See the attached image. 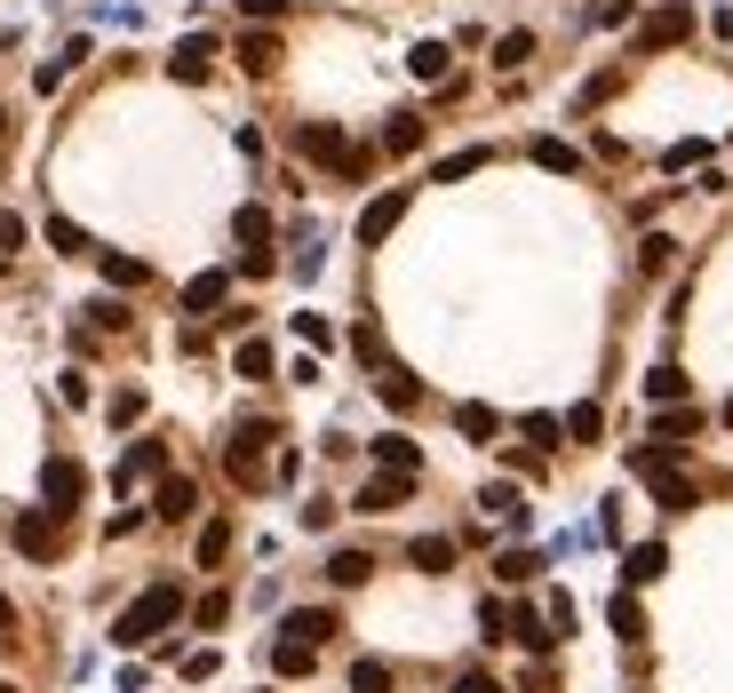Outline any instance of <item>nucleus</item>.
Masks as SVG:
<instances>
[{"label":"nucleus","instance_id":"f257e3e1","mask_svg":"<svg viewBox=\"0 0 733 693\" xmlns=\"http://www.w3.org/2000/svg\"><path fill=\"white\" fill-rule=\"evenodd\" d=\"M176 622H184V590H176V582H152L144 598L112 622V638H120V646H152L160 630H176Z\"/></svg>","mask_w":733,"mask_h":693},{"label":"nucleus","instance_id":"f03ea898","mask_svg":"<svg viewBox=\"0 0 733 693\" xmlns=\"http://www.w3.org/2000/svg\"><path fill=\"white\" fill-rule=\"evenodd\" d=\"M9 542L32 558V566H56L64 558V518L56 510H24V518H9Z\"/></svg>","mask_w":733,"mask_h":693},{"label":"nucleus","instance_id":"7ed1b4c3","mask_svg":"<svg viewBox=\"0 0 733 693\" xmlns=\"http://www.w3.org/2000/svg\"><path fill=\"white\" fill-rule=\"evenodd\" d=\"M686 32H693V9H686V0H661V9L638 24V41H630V48H638V56H654V48H678Z\"/></svg>","mask_w":733,"mask_h":693},{"label":"nucleus","instance_id":"20e7f679","mask_svg":"<svg viewBox=\"0 0 733 693\" xmlns=\"http://www.w3.org/2000/svg\"><path fill=\"white\" fill-rule=\"evenodd\" d=\"M80 494H88V471H80V462H48V471H41V510H56V518H73L80 510Z\"/></svg>","mask_w":733,"mask_h":693},{"label":"nucleus","instance_id":"39448f33","mask_svg":"<svg viewBox=\"0 0 733 693\" xmlns=\"http://www.w3.org/2000/svg\"><path fill=\"white\" fill-rule=\"evenodd\" d=\"M295 152H304V160H319V168H336V176H343V160H351L359 144H343V128H336V120H311V128H295Z\"/></svg>","mask_w":733,"mask_h":693},{"label":"nucleus","instance_id":"423d86ee","mask_svg":"<svg viewBox=\"0 0 733 693\" xmlns=\"http://www.w3.org/2000/svg\"><path fill=\"white\" fill-rule=\"evenodd\" d=\"M263 447H272V431L255 422V431H240V439L223 447V471L240 479V486H263V479H272V471H263Z\"/></svg>","mask_w":733,"mask_h":693},{"label":"nucleus","instance_id":"0eeeda50","mask_svg":"<svg viewBox=\"0 0 733 693\" xmlns=\"http://www.w3.org/2000/svg\"><path fill=\"white\" fill-rule=\"evenodd\" d=\"M398 216H407V191H383V200H366V208H359V248H383L391 231H398Z\"/></svg>","mask_w":733,"mask_h":693},{"label":"nucleus","instance_id":"6e6552de","mask_svg":"<svg viewBox=\"0 0 733 693\" xmlns=\"http://www.w3.org/2000/svg\"><path fill=\"white\" fill-rule=\"evenodd\" d=\"M136 479H168V447H160V439H136V447L120 454V471H112V486L128 494V486H136Z\"/></svg>","mask_w":733,"mask_h":693},{"label":"nucleus","instance_id":"1a4fd4ad","mask_svg":"<svg viewBox=\"0 0 733 693\" xmlns=\"http://www.w3.org/2000/svg\"><path fill=\"white\" fill-rule=\"evenodd\" d=\"M407 494H415V479H407V471H375V479L359 486V510H366V518H383V510L407 503Z\"/></svg>","mask_w":733,"mask_h":693},{"label":"nucleus","instance_id":"9d476101","mask_svg":"<svg viewBox=\"0 0 733 693\" xmlns=\"http://www.w3.org/2000/svg\"><path fill=\"white\" fill-rule=\"evenodd\" d=\"M336 630H343V622L327 614V606H295V614L280 622V638H304V646H327V638H336Z\"/></svg>","mask_w":733,"mask_h":693},{"label":"nucleus","instance_id":"9b49d317","mask_svg":"<svg viewBox=\"0 0 733 693\" xmlns=\"http://www.w3.org/2000/svg\"><path fill=\"white\" fill-rule=\"evenodd\" d=\"M192 510H199V486L168 471V479H160V494H152V518H168V526H176V518H192Z\"/></svg>","mask_w":733,"mask_h":693},{"label":"nucleus","instance_id":"f8f14e48","mask_svg":"<svg viewBox=\"0 0 733 693\" xmlns=\"http://www.w3.org/2000/svg\"><path fill=\"white\" fill-rule=\"evenodd\" d=\"M661 574H670V550H661V542H638V550L622 558V582H630V590H646V582H661Z\"/></svg>","mask_w":733,"mask_h":693},{"label":"nucleus","instance_id":"ddd939ff","mask_svg":"<svg viewBox=\"0 0 733 693\" xmlns=\"http://www.w3.org/2000/svg\"><path fill=\"white\" fill-rule=\"evenodd\" d=\"M511 638H518L526 653H550V646H558V630H550V614H535V606H511Z\"/></svg>","mask_w":733,"mask_h":693},{"label":"nucleus","instance_id":"4468645a","mask_svg":"<svg viewBox=\"0 0 733 693\" xmlns=\"http://www.w3.org/2000/svg\"><path fill=\"white\" fill-rule=\"evenodd\" d=\"M407 566H415V574H447V566H455V542H447V535H415V542H407Z\"/></svg>","mask_w":733,"mask_h":693},{"label":"nucleus","instance_id":"2eb2a0df","mask_svg":"<svg viewBox=\"0 0 733 693\" xmlns=\"http://www.w3.org/2000/svg\"><path fill=\"white\" fill-rule=\"evenodd\" d=\"M272 670H280V678H311V670H319V646H304V638H272Z\"/></svg>","mask_w":733,"mask_h":693},{"label":"nucleus","instance_id":"dca6fc26","mask_svg":"<svg viewBox=\"0 0 733 693\" xmlns=\"http://www.w3.org/2000/svg\"><path fill=\"white\" fill-rule=\"evenodd\" d=\"M223 295H231V272H199L184 279V311H223Z\"/></svg>","mask_w":733,"mask_h":693},{"label":"nucleus","instance_id":"f3484780","mask_svg":"<svg viewBox=\"0 0 733 693\" xmlns=\"http://www.w3.org/2000/svg\"><path fill=\"white\" fill-rule=\"evenodd\" d=\"M208 56H216V41H208V32H192V41L168 56V73L176 80H208Z\"/></svg>","mask_w":733,"mask_h":693},{"label":"nucleus","instance_id":"a211bd4d","mask_svg":"<svg viewBox=\"0 0 733 693\" xmlns=\"http://www.w3.org/2000/svg\"><path fill=\"white\" fill-rule=\"evenodd\" d=\"M654 431H661V447L678 454V447H686L693 431H702V415H693V407H654Z\"/></svg>","mask_w":733,"mask_h":693},{"label":"nucleus","instance_id":"6ab92c4d","mask_svg":"<svg viewBox=\"0 0 733 693\" xmlns=\"http://www.w3.org/2000/svg\"><path fill=\"white\" fill-rule=\"evenodd\" d=\"M240 64H248V73H272V64H280V32H240Z\"/></svg>","mask_w":733,"mask_h":693},{"label":"nucleus","instance_id":"aec40b11","mask_svg":"<svg viewBox=\"0 0 733 693\" xmlns=\"http://www.w3.org/2000/svg\"><path fill=\"white\" fill-rule=\"evenodd\" d=\"M455 431L471 439V447H486L494 431H503V415H494V407H479V399H471V407H455Z\"/></svg>","mask_w":733,"mask_h":693},{"label":"nucleus","instance_id":"412c9836","mask_svg":"<svg viewBox=\"0 0 733 693\" xmlns=\"http://www.w3.org/2000/svg\"><path fill=\"white\" fill-rule=\"evenodd\" d=\"M366 574H375V558H366V550H336V558H327V582H336V590H359Z\"/></svg>","mask_w":733,"mask_h":693},{"label":"nucleus","instance_id":"4be33fe9","mask_svg":"<svg viewBox=\"0 0 733 693\" xmlns=\"http://www.w3.org/2000/svg\"><path fill=\"white\" fill-rule=\"evenodd\" d=\"M383 152H423V112H391L383 120Z\"/></svg>","mask_w":733,"mask_h":693},{"label":"nucleus","instance_id":"5701e85b","mask_svg":"<svg viewBox=\"0 0 733 693\" xmlns=\"http://www.w3.org/2000/svg\"><path fill=\"white\" fill-rule=\"evenodd\" d=\"M383 407H391V415H415V407H423V383L398 375V367H383Z\"/></svg>","mask_w":733,"mask_h":693},{"label":"nucleus","instance_id":"b1692460","mask_svg":"<svg viewBox=\"0 0 733 693\" xmlns=\"http://www.w3.org/2000/svg\"><path fill=\"white\" fill-rule=\"evenodd\" d=\"M479 510H486V518H511V526H526V503H518V486H511V479H494V486L479 494Z\"/></svg>","mask_w":733,"mask_h":693},{"label":"nucleus","instance_id":"393cba45","mask_svg":"<svg viewBox=\"0 0 733 693\" xmlns=\"http://www.w3.org/2000/svg\"><path fill=\"white\" fill-rule=\"evenodd\" d=\"M606 622H614V638H630V646H638V638H646V606H638V598H630V590H622V598L606 606Z\"/></svg>","mask_w":733,"mask_h":693},{"label":"nucleus","instance_id":"a878e982","mask_svg":"<svg viewBox=\"0 0 733 693\" xmlns=\"http://www.w3.org/2000/svg\"><path fill=\"white\" fill-rule=\"evenodd\" d=\"M646 399L654 407H686V367H654L646 375Z\"/></svg>","mask_w":733,"mask_h":693},{"label":"nucleus","instance_id":"bb28decb","mask_svg":"<svg viewBox=\"0 0 733 693\" xmlns=\"http://www.w3.org/2000/svg\"><path fill=\"white\" fill-rule=\"evenodd\" d=\"M375 462H383V471H407V479L423 471V454H415V439H398V431H391V439H375Z\"/></svg>","mask_w":733,"mask_h":693},{"label":"nucleus","instance_id":"cd10ccee","mask_svg":"<svg viewBox=\"0 0 733 693\" xmlns=\"http://www.w3.org/2000/svg\"><path fill=\"white\" fill-rule=\"evenodd\" d=\"M96 263H105V279H112V287H144V279H152V263H136V255H112V248L96 255Z\"/></svg>","mask_w":733,"mask_h":693},{"label":"nucleus","instance_id":"c85d7f7f","mask_svg":"<svg viewBox=\"0 0 733 693\" xmlns=\"http://www.w3.org/2000/svg\"><path fill=\"white\" fill-rule=\"evenodd\" d=\"M48 248H56V255H88L96 240H88V231H80L73 216H48Z\"/></svg>","mask_w":733,"mask_h":693},{"label":"nucleus","instance_id":"c756f323","mask_svg":"<svg viewBox=\"0 0 733 693\" xmlns=\"http://www.w3.org/2000/svg\"><path fill=\"white\" fill-rule=\"evenodd\" d=\"M407 64H415V80H447V41H415Z\"/></svg>","mask_w":733,"mask_h":693},{"label":"nucleus","instance_id":"7c9ffc66","mask_svg":"<svg viewBox=\"0 0 733 693\" xmlns=\"http://www.w3.org/2000/svg\"><path fill=\"white\" fill-rule=\"evenodd\" d=\"M231 367H240L248 383H263V375H272V343H263V336H255V343H240V351H231Z\"/></svg>","mask_w":733,"mask_h":693},{"label":"nucleus","instance_id":"2f4dec72","mask_svg":"<svg viewBox=\"0 0 733 693\" xmlns=\"http://www.w3.org/2000/svg\"><path fill=\"white\" fill-rule=\"evenodd\" d=\"M518 431H526V439H535V454H550V447H566V422H558V415H526V422H518Z\"/></svg>","mask_w":733,"mask_h":693},{"label":"nucleus","instance_id":"473e14b6","mask_svg":"<svg viewBox=\"0 0 733 693\" xmlns=\"http://www.w3.org/2000/svg\"><path fill=\"white\" fill-rule=\"evenodd\" d=\"M351 693H391V662H375V653L351 662Z\"/></svg>","mask_w":733,"mask_h":693},{"label":"nucleus","instance_id":"72a5a7b5","mask_svg":"<svg viewBox=\"0 0 733 693\" xmlns=\"http://www.w3.org/2000/svg\"><path fill=\"white\" fill-rule=\"evenodd\" d=\"M494 574H503V582H535L543 558H535V550H503V558H494Z\"/></svg>","mask_w":733,"mask_h":693},{"label":"nucleus","instance_id":"f704fd0d","mask_svg":"<svg viewBox=\"0 0 733 693\" xmlns=\"http://www.w3.org/2000/svg\"><path fill=\"white\" fill-rule=\"evenodd\" d=\"M526 56H535V32H503V41H494V64H503V73H518Z\"/></svg>","mask_w":733,"mask_h":693},{"label":"nucleus","instance_id":"c9c22d12","mask_svg":"<svg viewBox=\"0 0 733 693\" xmlns=\"http://www.w3.org/2000/svg\"><path fill=\"white\" fill-rule=\"evenodd\" d=\"M598 431H606V415H598V407H575V415H566V439H575V447H598Z\"/></svg>","mask_w":733,"mask_h":693},{"label":"nucleus","instance_id":"e433bc0d","mask_svg":"<svg viewBox=\"0 0 733 693\" xmlns=\"http://www.w3.org/2000/svg\"><path fill=\"white\" fill-rule=\"evenodd\" d=\"M231 231H240L248 248H263V240H272V208H240V216H231Z\"/></svg>","mask_w":733,"mask_h":693},{"label":"nucleus","instance_id":"4c0bfd02","mask_svg":"<svg viewBox=\"0 0 733 693\" xmlns=\"http://www.w3.org/2000/svg\"><path fill=\"white\" fill-rule=\"evenodd\" d=\"M535 160H543L550 176H575V168H582V160H575V144H558V136H543V144H535Z\"/></svg>","mask_w":733,"mask_h":693},{"label":"nucleus","instance_id":"58836bf2","mask_svg":"<svg viewBox=\"0 0 733 693\" xmlns=\"http://www.w3.org/2000/svg\"><path fill=\"white\" fill-rule=\"evenodd\" d=\"M479 168H486L479 144H471V152H447V160H439V184H462V176H479Z\"/></svg>","mask_w":733,"mask_h":693},{"label":"nucleus","instance_id":"ea45409f","mask_svg":"<svg viewBox=\"0 0 733 693\" xmlns=\"http://www.w3.org/2000/svg\"><path fill=\"white\" fill-rule=\"evenodd\" d=\"M223 550H231V526H199V566H223Z\"/></svg>","mask_w":733,"mask_h":693},{"label":"nucleus","instance_id":"a19ab883","mask_svg":"<svg viewBox=\"0 0 733 693\" xmlns=\"http://www.w3.org/2000/svg\"><path fill=\"white\" fill-rule=\"evenodd\" d=\"M192 622H199V630H223V622H231V598H223V590H208V598L192 606Z\"/></svg>","mask_w":733,"mask_h":693},{"label":"nucleus","instance_id":"79ce46f5","mask_svg":"<svg viewBox=\"0 0 733 693\" xmlns=\"http://www.w3.org/2000/svg\"><path fill=\"white\" fill-rule=\"evenodd\" d=\"M295 336H304L311 351H327V343H336V327H327L319 311H295Z\"/></svg>","mask_w":733,"mask_h":693},{"label":"nucleus","instance_id":"37998d69","mask_svg":"<svg viewBox=\"0 0 733 693\" xmlns=\"http://www.w3.org/2000/svg\"><path fill=\"white\" fill-rule=\"evenodd\" d=\"M670 248H678V240H661V231H654V240L638 248V263H646V272H670Z\"/></svg>","mask_w":733,"mask_h":693},{"label":"nucleus","instance_id":"c03bdc74","mask_svg":"<svg viewBox=\"0 0 733 693\" xmlns=\"http://www.w3.org/2000/svg\"><path fill=\"white\" fill-rule=\"evenodd\" d=\"M351 351L366 359V367H383V336H375V327H359V336H351Z\"/></svg>","mask_w":733,"mask_h":693},{"label":"nucleus","instance_id":"a18cd8bd","mask_svg":"<svg viewBox=\"0 0 733 693\" xmlns=\"http://www.w3.org/2000/svg\"><path fill=\"white\" fill-rule=\"evenodd\" d=\"M136 415H144V391H120V399H112V422L128 431V422H136Z\"/></svg>","mask_w":733,"mask_h":693},{"label":"nucleus","instance_id":"49530a36","mask_svg":"<svg viewBox=\"0 0 733 693\" xmlns=\"http://www.w3.org/2000/svg\"><path fill=\"white\" fill-rule=\"evenodd\" d=\"M184 678H216V646H192L184 653Z\"/></svg>","mask_w":733,"mask_h":693},{"label":"nucleus","instance_id":"de8ad7c7","mask_svg":"<svg viewBox=\"0 0 733 693\" xmlns=\"http://www.w3.org/2000/svg\"><path fill=\"white\" fill-rule=\"evenodd\" d=\"M88 319H96V327H128V304H112V295H105V304H88Z\"/></svg>","mask_w":733,"mask_h":693},{"label":"nucleus","instance_id":"09e8293b","mask_svg":"<svg viewBox=\"0 0 733 693\" xmlns=\"http://www.w3.org/2000/svg\"><path fill=\"white\" fill-rule=\"evenodd\" d=\"M455 693H503V685H494L486 670H462V678H455Z\"/></svg>","mask_w":733,"mask_h":693},{"label":"nucleus","instance_id":"8fccbe9b","mask_svg":"<svg viewBox=\"0 0 733 693\" xmlns=\"http://www.w3.org/2000/svg\"><path fill=\"white\" fill-rule=\"evenodd\" d=\"M9 248H24V223H17L9 208H0V255H9Z\"/></svg>","mask_w":733,"mask_h":693},{"label":"nucleus","instance_id":"3c124183","mask_svg":"<svg viewBox=\"0 0 733 693\" xmlns=\"http://www.w3.org/2000/svg\"><path fill=\"white\" fill-rule=\"evenodd\" d=\"M526 693H558V678H550V662H543V670H526Z\"/></svg>","mask_w":733,"mask_h":693},{"label":"nucleus","instance_id":"603ef678","mask_svg":"<svg viewBox=\"0 0 733 693\" xmlns=\"http://www.w3.org/2000/svg\"><path fill=\"white\" fill-rule=\"evenodd\" d=\"M240 9H248V16H280V9H287V0H240Z\"/></svg>","mask_w":733,"mask_h":693},{"label":"nucleus","instance_id":"864d4df0","mask_svg":"<svg viewBox=\"0 0 733 693\" xmlns=\"http://www.w3.org/2000/svg\"><path fill=\"white\" fill-rule=\"evenodd\" d=\"M9 622H17V606H9V598H0V638H9Z\"/></svg>","mask_w":733,"mask_h":693},{"label":"nucleus","instance_id":"5fc2aeb1","mask_svg":"<svg viewBox=\"0 0 733 693\" xmlns=\"http://www.w3.org/2000/svg\"><path fill=\"white\" fill-rule=\"evenodd\" d=\"M725 431H733V399H725Z\"/></svg>","mask_w":733,"mask_h":693},{"label":"nucleus","instance_id":"6e6d98bb","mask_svg":"<svg viewBox=\"0 0 733 693\" xmlns=\"http://www.w3.org/2000/svg\"><path fill=\"white\" fill-rule=\"evenodd\" d=\"M0 136H9V112H0Z\"/></svg>","mask_w":733,"mask_h":693},{"label":"nucleus","instance_id":"4d7b16f0","mask_svg":"<svg viewBox=\"0 0 733 693\" xmlns=\"http://www.w3.org/2000/svg\"><path fill=\"white\" fill-rule=\"evenodd\" d=\"M0 693H17V685H9V678H0Z\"/></svg>","mask_w":733,"mask_h":693}]
</instances>
